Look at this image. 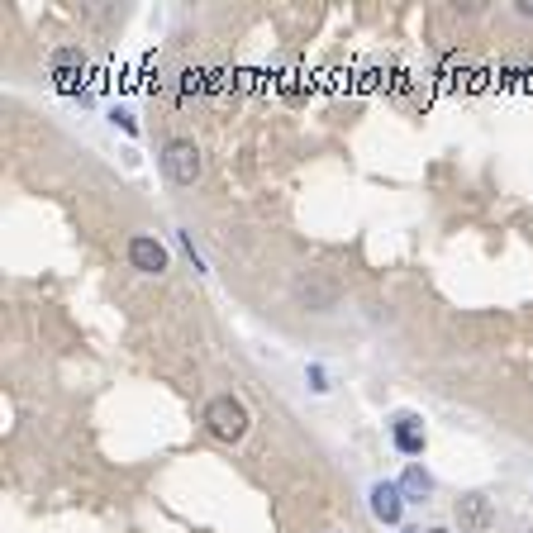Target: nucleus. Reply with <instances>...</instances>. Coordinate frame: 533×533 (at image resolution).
I'll return each instance as SVG.
<instances>
[{"label": "nucleus", "instance_id": "f257e3e1", "mask_svg": "<svg viewBox=\"0 0 533 533\" xmlns=\"http://www.w3.org/2000/svg\"><path fill=\"white\" fill-rule=\"evenodd\" d=\"M205 429L214 433V438H224V443H239L243 433H248V410H243V400L214 395L210 405H205Z\"/></svg>", "mask_w": 533, "mask_h": 533}, {"label": "nucleus", "instance_id": "f03ea898", "mask_svg": "<svg viewBox=\"0 0 533 533\" xmlns=\"http://www.w3.org/2000/svg\"><path fill=\"white\" fill-rule=\"evenodd\" d=\"M162 172H167V181H176V186H195L200 172H205L200 148L191 139H172V143L162 148Z\"/></svg>", "mask_w": 533, "mask_h": 533}, {"label": "nucleus", "instance_id": "7ed1b4c3", "mask_svg": "<svg viewBox=\"0 0 533 533\" xmlns=\"http://www.w3.org/2000/svg\"><path fill=\"white\" fill-rule=\"evenodd\" d=\"M129 262H133V272H143V276H162L167 272V248L158 239H148V233H133L129 239Z\"/></svg>", "mask_w": 533, "mask_h": 533}, {"label": "nucleus", "instance_id": "20e7f679", "mask_svg": "<svg viewBox=\"0 0 533 533\" xmlns=\"http://www.w3.org/2000/svg\"><path fill=\"white\" fill-rule=\"evenodd\" d=\"M295 300H300V305H310V310H329L333 300H339V286L310 272V276H300V281H295Z\"/></svg>", "mask_w": 533, "mask_h": 533}, {"label": "nucleus", "instance_id": "39448f33", "mask_svg": "<svg viewBox=\"0 0 533 533\" xmlns=\"http://www.w3.org/2000/svg\"><path fill=\"white\" fill-rule=\"evenodd\" d=\"M372 514L381 524H400V514H405V495H400V486L376 481V486H372Z\"/></svg>", "mask_w": 533, "mask_h": 533}, {"label": "nucleus", "instance_id": "423d86ee", "mask_svg": "<svg viewBox=\"0 0 533 533\" xmlns=\"http://www.w3.org/2000/svg\"><path fill=\"white\" fill-rule=\"evenodd\" d=\"M391 438H395V447L405 457H420L424 453V424L414 420V414H400V420L391 424Z\"/></svg>", "mask_w": 533, "mask_h": 533}, {"label": "nucleus", "instance_id": "0eeeda50", "mask_svg": "<svg viewBox=\"0 0 533 533\" xmlns=\"http://www.w3.org/2000/svg\"><path fill=\"white\" fill-rule=\"evenodd\" d=\"M457 524H462V533L491 528V500H486V495H466V500H457Z\"/></svg>", "mask_w": 533, "mask_h": 533}, {"label": "nucleus", "instance_id": "6e6552de", "mask_svg": "<svg viewBox=\"0 0 533 533\" xmlns=\"http://www.w3.org/2000/svg\"><path fill=\"white\" fill-rule=\"evenodd\" d=\"M429 491H433V476L424 472L420 462H410V466H405V476H400V495H405V500H424Z\"/></svg>", "mask_w": 533, "mask_h": 533}, {"label": "nucleus", "instance_id": "1a4fd4ad", "mask_svg": "<svg viewBox=\"0 0 533 533\" xmlns=\"http://www.w3.org/2000/svg\"><path fill=\"white\" fill-rule=\"evenodd\" d=\"M114 124H120L124 133H139V124H133V114H129V110H114Z\"/></svg>", "mask_w": 533, "mask_h": 533}, {"label": "nucleus", "instance_id": "9d476101", "mask_svg": "<svg viewBox=\"0 0 533 533\" xmlns=\"http://www.w3.org/2000/svg\"><path fill=\"white\" fill-rule=\"evenodd\" d=\"M310 386H314V391H329V386H324V366H310Z\"/></svg>", "mask_w": 533, "mask_h": 533}, {"label": "nucleus", "instance_id": "9b49d317", "mask_svg": "<svg viewBox=\"0 0 533 533\" xmlns=\"http://www.w3.org/2000/svg\"><path fill=\"white\" fill-rule=\"evenodd\" d=\"M519 14H528V20H533V0H519Z\"/></svg>", "mask_w": 533, "mask_h": 533}, {"label": "nucleus", "instance_id": "f8f14e48", "mask_svg": "<svg viewBox=\"0 0 533 533\" xmlns=\"http://www.w3.org/2000/svg\"><path fill=\"white\" fill-rule=\"evenodd\" d=\"M429 533H453V528H429Z\"/></svg>", "mask_w": 533, "mask_h": 533}, {"label": "nucleus", "instance_id": "ddd939ff", "mask_svg": "<svg viewBox=\"0 0 533 533\" xmlns=\"http://www.w3.org/2000/svg\"><path fill=\"white\" fill-rule=\"evenodd\" d=\"M528 533H533V528H528Z\"/></svg>", "mask_w": 533, "mask_h": 533}]
</instances>
